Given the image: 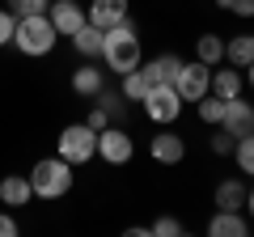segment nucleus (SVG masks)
Returning <instances> with one entry per match:
<instances>
[{
	"label": "nucleus",
	"instance_id": "f257e3e1",
	"mask_svg": "<svg viewBox=\"0 0 254 237\" xmlns=\"http://www.w3.org/2000/svg\"><path fill=\"white\" fill-rule=\"evenodd\" d=\"M140 55H144V47H140V30L131 26V17L123 21V26L106 30V38H102V64H106V72L123 76L131 72V68H140Z\"/></svg>",
	"mask_w": 254,
	"mask_h": 237
},
{
	"label": "nucleus",
	"instance_id": "f03ea898",
	"mask_svg": "<svg viewBox=\"0 0 254 237\" xmlns=\"http://www.w3.org/2000/svg\"><path fill=\"white\" fill-rule=\"evenodd\" d=\"M76 182V165H68L64 157H43V161L30 170V186H34V199H64Z\"/></svg>",
	"mask_w": 254,
	"mask_h": 237
},
{
	"label": "nucleus",
	"instance_id": "7ed1b4c3",
	"mask_svg": "<svg viewBox=\"0 0 254 237\" xmlns=\"http://www.w3.org/2000/svg\"><path fill=\"white\" fill-rule=\"evenodd\" d=\"M55 43H60V34H55L51 17L47 13H30V17H17V30H13V47H17L21 55H30V59H43V55L55 51Z\"/></svg>",
	"mask_w": 254,
	"mask_h": 237
},
{
	"label": "nucleus",
	"instance_id": "20e7f679",
	"mask_svg": "<svg viewBox=\"0 0 254 237\" xmlns=\"http://www.w3.org/2000/svg\"><path fill=\"white\" fill-rule=\"evenodd\" d=\"M55 157H64L68 165H89L98 157V131L89 123H68L55 140Z\"/></svg>",
	"mask_w": 254,
	"mask_h": 237
},
{
	"label": "nucleus",
	"instance_id": "39448f33",
	"mask_svg": "<svg viewBox=\"0 0 254 237\" xmlns=\"http://www.w3.org/2000/svg\"><path fill=\"white\" fill-rule=\"evenodd\" d=\"M144 115L153 118L157 127H170V123H178V115H182V106L187 102L178 98V89L174 85H148V93H144Z\"/></svg>",
	"mask_w": 254,
	"mask_h": 237
},
{
	"label": "nucleus",
	"instance_id": "423d86ee",
	"mask_svg": "<svg viewBox=\"0 0 254 237\" xmlns=\"http://www.w3.org/2000/svg\"><path fill=\"white\" fill-rule=\"evenodd\" d=\"M98 157H102L106 165H127L131 157H136V140L127 136L123 127L106 123V127L98 131Z\"/></svg>",
	"mask_w": 254,
	"mask_h": 237
},
{
	"label": "nucleus",
	"instance_id": "0eeeda50",
	"mask_svg": "<svg viewBox=\"0 0 254 237\" xmlns=\"http://www.w3.org/2000/svg\"><path fill=\"white\" fill-rule=\"evenodd\" d=\"M174 89H178L182 102H190V106H195V102L212 89V68L199 64V59H182V72H178V81H174Z\"/></svg>",
	"mask_w": 254,
	"mask_h": 237
},
{
	"label": "nucleus",
	"instance_id": "6e6552de",
	"mask_svg": "<svg viewBox=\"0 0 254 237\" xmlns=\"http://www.w3.org/2000/svg\"><path fill=\"white\" fill-rule=\"evenodd\" d=\"M131 17V0H89L85 4V21L98 30H115Z\"/></svg>",
	"mask_w": 254,
	"mask_h": 237
},
{
	"label": "nucleus",
	"instance_id": "1a4fd4ad",
	"mask_svg": "<svg viewBox=\"0 0 254 237\" xmlns=\"http://www.w3.org/2000/svg\"><path fill=\"white\" fill-rule=\"evenodd\" d=\"M47 17H51V26H55L60 38H72L85 26V4H76V0H51L47 4Z\"/></svg>",
	"mask_w": 254,
	"mask_h": 237
},
{
	"label": "nucleus",
	"instance_id": "9d476101",
	"mask_svg": "<svg viewBox=\"0 0 254 237\" xmlns=\"http://www.w3.org/2000/svg\"><path fill=\"white\" fill-rule=\"evenodd\" d=\"M208 233L212 237H250V216L246 212H229V208H216L208 220Z\"/></svg>",
	"mask_w": 254,
	"mask_h": 237
},
{
	"label": "nucleus",
	"instance_id": "9b49d317",
	"mask_svg": "<svg viewBox=\"0 0 254 237\" xmlns=\"http://www.w3.org/2000/svg\"><path fill=\"white\" fill-rule=\"evenodd\" d=\"M220 127H225L233 140L250 136V131H254V106H250L246 98H233V102L225 106V118H220Z\"/></svg>",
	"mask_w": 254,
	"mask_h": 237
},
{
	"label": "nucleus",
	"instance_id": "f8f14e48",
	"mask_svg": "<svg viewBox=\"0 0 254 237\" xmlns=\"http://www.w3.org/2000/svg\"><path fill=\"white\" fill-rule=\"evenodd\" d=\"M208 93H216V98H225V102L242 98V93H246V76H242V68H233V64H216V68H212V89H208Z\"/></svg>",
	"mask_w": 254,
	"mask_h": 237
},
{
	"label": "nucleus",
	"instance_id": "ddd939ff",
	"mask_svg": "<svg viewBox=\"0 0 254 237\" xmlns=\"http://www.w3.org/2000/svg\"><path fill=\"white\" fill-rule=\"evenodd\" d=\"M148 157H153L157 165H178L182 157H187V140L174 136V131H157L153 144H148Z\"/></svg>",
	"mask_w": 254,
	"mask_h": 237
},
{
	"label": "nucleus",
	"instance_id": "4468645a",
	"mask_svg": "<svg viewBox=\"0 0 254 237\" xmlns=\"http://www.w3.org/2000/svg\"><path fill=\"white\" fill-rule=\"evenodd\" d=\"M102 89H106V68H98L93 59H85L72 72V93L76 98H98Z\"/></svg>",
	"mask_w": 254,
	"mask_h": 237
},
{
	"label": "nucleus",
	"instance_id": "2eb2a0df",
	"mask_svg": "<svg viewBox=\"0 0 254 237\" xmlns=\"http://www.w3.org/2000/svg\"><path fill=\"white\" fill-rule=\"evenodd\" d=\"M30 199H34L30 174H9V178H0V203H4V208H26Z\"/></svg>",
	"mask_w": 254,
	"mask_h": 237
},
{
	"label": "nucleus",
	"instance_id": "dca6fc26",
	"mask_svg": "<svg viewBox=\"0 0 254 237\" xmlns=\"http://www.w3.org/2000/svg\"><path fill=\"white\" fill-rule=\"evenodd\" d=\"M140 72H144L148 85H174V81H178V72H182V59H178V55H153Z\"/></svg>",
	"mask_w": 254,
	"mask_h": 237
},
{
	"label": "nucleus",
	"instance_id": "f3484780",
	"mask_svg": "<svg viewBox=\"0 0 254 237\" xmlns=\"http://www.w3.org/2000/svg\"><path fill=\"white\" fill-rule=\"evenodd\" d=\"M246 178H220L216 182V191H212V203L216 208H229V212H242L246 208Z\"/></svg>",
	"mask_w": 254,
	"mask_h": 237
},
{
	"label": "nucleus",
	"instance_id": "a211bd4d",
	"mask_svg": "<svg viewBox=\"0 0 254 237\" xmlns=\"http://www.w3.org/2000/svg\"><path fill=\"white\" fill-rule=\"evenodd\" d=\"M225 64L242 68V72L254 64V34H233V38H225Z\"/></svg>",
	"mask_w": 254,
	"mask_h": 237
},
{
	"label": "nucleus",
	"instance_id": "6ab92c4d",
	"mask_svg": "<svg viewBox=\"0 0 254 237\" xmlns=\"http://www.w3.org/2000/svg\"><path fill=\"white\" fill-rule=\"evenodd\" d=\"M102 38H106V30H98V26H89V21H85V26L76 30L68 43L76 47V55H85V59H98V55H102Z\"/></svg>",
	"mask_w": 254,
	"mask_h": 237
},
{
	"label": "nucleus",
	"instance_id": "aec40b11",
	"mask_svg": "<svg viewBox=\"0 0 254 237\" xmlns=\"http://www.w3.org/2000/svg\"><path fill=\"white\" fill-rule=\"evenodd\" d=\"M195 59L199 64H208V68H216V64H225V34H199V43H195Z\"/></svg>",
	"mask_w": 254,
	"mask_h": 237
},
{
	"label": "nucleus",
	"instance_id": "412c9836",
	"mask_svg": "<svg viewBox=\"0 0 254 237\" xmlns=\"http://www.w3.org/2000/svg\"><path fill=\"white\" fill-rule=\"evenodd\" d=\"M225 98H216V93H203L199 102H195V115H199L203 127H220V118H225Z\"/></svg>",
	"mask_w": 254,
	"mask_h": 237
},
{
	"label": "nucleus",
	"instance_id": "4be33fe9",
	"mask_svg": "<svg viewBox=\"0 0 254 237\" xmlns=\"http://www.w3.org/2000/svg\"><path fill=\"white\" fill-rule=\"evenodd\" d=\"M119 93H123L127 102H144V93H148V81H144V72H140V68L123 72V85H119Z\"/></svg>",
	"mask_w": 254,
	"mask_h": 237
},
{
	"label": "nucleus",
	"instance_id": "5701e85b",
	"mask_svg": "<svg viewBox=\"0 0 254 237\" xmlns=\"http://www.w3.org/2000/svg\"><path fill=\"white\" fill-rule=\"evenodd\" d=\"M233 161H237V170H242L246 178H254V131L233 144Z\"/></svg>",
	"mask_w": 254,
	"mask_h": 237
},
{
	"label": "nucleus",
	"instance_id": "b1692460",
	"mask_svg": "<svg viewBox=\"0 0 254 237\" xmlns=\"http://www.w3.org/2000/svg\"><path fill=\"white\" fill-rule=\"evenodd\" d=\"M4 4H9L13 17H30V13H47L51 0H4Z\"/></svg>",
	"mask_w": 254,
	"mask_h": 237
},
{
	"label": "nucleus",
	"instance_id": "393cba45",
	"mask_svg": "<svg viewBox=\"0 0 254 237\" xmlns=\"http://www.w3.org/2000/svg\"><path fill=\"white\" fill-rule=\"evenodd\" d=\"M93 102H98V106H106V115H110V118H119V115L127 110V98H123V93H106V89H102Z\"/></svg>",
	"mask_w": 254,
	"mask_h": 237
},
{
	"label": "nucleus",
	"instance_id": "a878e982",
	"mask_svg": "<svg viewBox=\"0 0 254 237\" xmlns=\"http://www.w3.org/2000/svg\"><path fill=\"white\" fill-rule=\"evenodd\" d=\"M216 9H225V13H233V17L250 21L254 17V0H216Z\"/></svg>",
	"mask_w": 254,
	"mask_h": 237
},
{
	"label": "nucleus",
	"instance_id": "bb28decb",
	"mask_svg": "<svg viewBox=\"0 0 254 237\" xmlns=\"http://www.w3.org/2000/svg\"><path fill=\"white\" fill-rule=\"evenodd\" d=\"M148 233H157V237H178V233H187V225L182 220H174V216H161V220H153V229Z\"/></svg>",
	"mask_w": 254,
	"mask_h": 237
},
{
	"label": "nucleus",
	"instance_id": "cd10ccee",
	"mask_svg": "<svg viewBox=\"0 0 254 237\" xmlns=\"http://www.w3.org/2000/svg\"><path fill=\"white\" fill-rule=\"evenodd\" d=\"M208 144H212V153H216V157H233V144H237V140L229 136L225 127H216V136H212Z\"/></svg>",
	"mask_w": 254,
	"mask_h": 237
},
{
	"label": "nucleus",
	"instance_id": "c85d7f7f",
	"mask_svg": "<svg viewBox=\"0 0 254 237\" xmlns=\"http://www.w3.org/2000/svg\"><path fill=\"white\" fill-rule=\"evenodd\" d=\"M13 30H17V17H13L9 9H0V47L13 43Z\"/></svg>",
	"mask_w": 254,
	"mask_h": 237
},
{
	"label": "nucleus",
	"instance_id": "c756f323",
	"mask_svg": "<svg viewBox=\"0 0 254 237\" xmlns=\"http://www.w3.org/2000/svg\"><path fill=\"white\" fill-rule=\"evenodd\" d=\"M85 123H89L93 131H102L110 123V115H106V106H89V115H85Z\"/></svg>",
	"mask_w": 254,
	"mask_h": 237
},
{
	"label": "nucleus",
	"instance_id": "7c9ffc66",
	"mask_svg": "<svg viewBox=\"0 0 254 237\" xmlns=\"http://www.w3.org/2000/svg\"><path fill=\"white\" fill-rule=\"evenodd\" d=\"M0 237H17V220L9 212H0Z\"/></svg>",
	"mask_w": 254,
	"mask_h": 237
},
{
	"label": "nucleus",
	"instance_id": "2f4dec72",
	"mask_svg": "<svg viewBox=\"0 0 254 237\" xmlns=\"http://www.w3.org/2000/svg\"><path fill=\"white\" fill-rule=\"evenodd\" d=\"M242 212H246V216L254 220V186H250V191H246V208H242Z\"/></svg>",
	"mask_w": 254,
	"mask_h": 237
},
{
	"label": "nucleus",
	"instance_id": "473e14b6",
	"mask_svg": "<svg viewBox=\"0 0 254 237\" xmlns=\"http://www.w3.org/2000/svg\"><path fill=\"white\" fill-rule=\"evenodd\" d=\"M242 76H246V85H250V93H254V64H250V68H246V72H242Z\"/></svg>",
	"mask_w": 254,
	"mask_h": 237
}]
</instances>
